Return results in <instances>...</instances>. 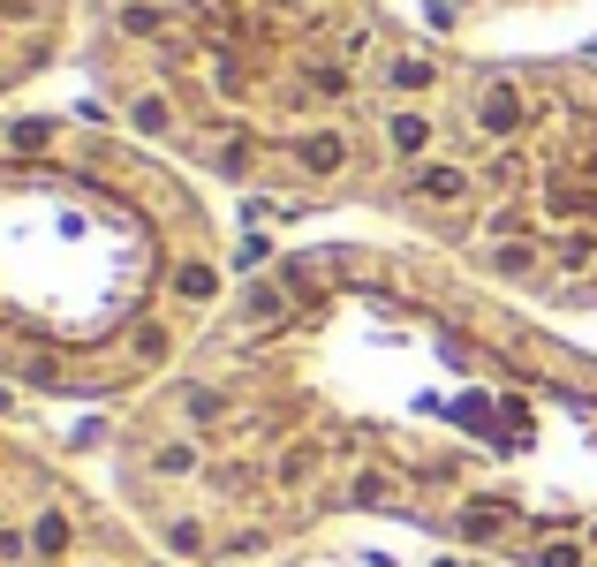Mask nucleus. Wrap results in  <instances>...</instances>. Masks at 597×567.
<instances>
[{
  "label": "nucleus",
  "instance_id": "nucleus-1",
  "mask_svg": "<svg viewBox=\"0 0 597 567\" xmlns=\"http://www.w3.org/2000/svg\"><path fill=\"white\" fill-rule=\"evenodd\" d=\"M0 567H121L84 552V522L61 499H38L23 515H0Z\"/></svg>",
  "mask_w": 597,
  "mask_h": 567
}]
</instances>
